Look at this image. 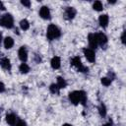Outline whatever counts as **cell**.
<instances>
[{
  "instance_id": "cell-1",
  "label": "cell",
  "mask_w": 126,
  "mask_h": 126,
  "mask_svg": "<svg viewBox=\"0 0 126 126\" xmlns=\"http://www.w3.org/2000/svg\"><path fill=\"white\" fill-rule=\"evenodd\" d=\"M69 99L73 104H78V103H83L85 104L87 101V94L84 91H74L69 94Z\"/></svg>"
},
{
  "instance_id": "cell-2",
  "label": "cell",
  "mask_w": 126,
  "mask_h": 126,
  "mask_svg": "<svg viewBox=\"0 0 126 126\" xmlns=\"http://www.w3.org/2000/svg\"><path fill=\"white\" fill-rule=\"evenodd\" d=\"M61 34L60 32V30L55 26V25H49L48 28H47V32H46V36L49 40H52V39H55L57 37H59Z\"/></svg>"
},
{
  "instance_id": "cell-3",
  "label": "cell",
  "mask_w": 126,
  "mask_h": 126,
  "mask_svg": "<svg viewBox=\"0 0 126 126\" xmlns=\"http://www.w3.org/2000/svg\"><path fill=\"white\" fill-rule=\"evenodd\" d=\"M0 25L3 26L4 28L11 29L14 26V20L13 17L10 14H5L0 18Z\"/></svg>"
},
{
  "instance_id": "cell-4",
  "label": "cell",
  "mask_w": 126,
  "mask_h": 126,
  "mask_svg": "<svg viewBox=\"0 0 126 126\" xmlns=\"http://www.w3.org/2000/svg\"><path fill=\"white\" fill-rule=\"evenodd\" d=\"M83 52H84L88 61H90V62H94L95 61V54H94V51L92 48H84Z\"/></svg>"
},
{
  "instance_id": "cell-5",
  "label": "cell",
  "mask_w": 126,
  "mask_h": 126,
  "mask_svg": "<svg viewBox=\"0 0 126 126\" xmlns=\"http://www.w3.org/2000/svg\"><path fill=\"white\" fill-rule=\"evenodd\" d=\"M72 65L75 66V67H77V69H78L79 71H82V72L88 71V68H86V67L83 66V64H82L81 59H80L79 56H76V57H74V58L72 59Z\"/></svg>"
},
{
  "instance_id": "cell-6",
  "label": "cell",
  "mask_w": 126,
  "mask_h": 126,
  "mask_svg": "<svg viewBox=\"0 0 126 126\" xmlns=\"http://www.w3.org/2000/svg\"><path fill=\"white\" fill-rule=\"evenodd\" d=\"M18 55H19V58H20V60H21L23 63H25V62L28 60V51H27L26 47L22 46V47L19 49Z\"/></svg>"
},
{
  "instance_id": "cell-7",
  "label": "cell",
  "mask_w": 126,
  "mask_h": 126,
  "mask_svg": "<svg viewBox=\"0 0 126 126\" xmlns=\"http://www.w3.org/2000/svg\"><path fill=\"white\" fill-rule=\"evenodd\" d=\"M89 44L92 48H95L97 46V39H96V33H90L88 36Z\"/></svg>"
},
{
  "instance_id": "cell-8",
  "label": "cell",
  "mask_w": 126,
  "mask_h": 126,
  "mask_svg": "<svg viewBox=\"0 0 126 126\" xmlns=\"http://www.w3.org/2000/svg\"><path fill=\"white\" fill-rule=\"evenodd\" d=\"M39 16L42 18V19H50V11L49 9L46 7V6H42L39 10Z\"/></svg>"
},
{
  "instance_id": "cell-9",
  "label": "cell",
  "mask_w": 126,
  "mask_h": 126,
  "mask_svg": "<svg viewBox=\"0 0 126 126\" xmlns=\"http://www.w3.org/2000/svg\"><path fill=\"white\" fill-rule=\"evenodd\" d=\"M108 22H109V18H108L107 15H101V16H99L98 23H99V25L102 28H106L107 25H108Z\"/></svg>"
},
{
  "instance_id": "cell-10",
  "label": "cell",
  "mask_w": 126,
  "mask_h": 126,
  "mask_svg": "<svg viewBox=\"0 0 126 126\" xmlns=\"http://www.w3.org/2000/svg\"><path fill=\"white\" fill-rule=\"evenodd\" d=\"M76 15V10L73 7H67L65 10V17L67 19H73Z\"/></svg>"
},
{
  "instance_id": "cell-11",
  "label": "cell",
  "mask_w": 126,
  "mask_h": 126,
  "mask_svg": "<svg viewBox=\"0 0 126 126\" xmlns=\"http://www.w3.org/2000/svg\"><path fill=\"white\" fill-rule=\"evenodd\" d=\"M96 39H97V44H100V45H103L104 43H106L107 41V37L104 33L102 32H98L96 33Z\"/></svg>"
},
{
  "instance_id": "cell-12",
  "label": "cell",
  "mask_w": 126,
  "mask_h": 126,
  "mask_svg": "<svg viewBox=\"0 0 126 126\" xmlns=\"http://www.w3.org/2000/svg\"><path fill=\"white\" fill-rule=\"evenodd\" d=\"M6 121H7V123L9 124V125H11V126H15L16 125V123H17V117H16V115L15 114H8L7 116H6Z\"/></svg>"
},
{
  "instance_id": "cell-13",
  "label": "cell",
  "mask_w": 126,
  "mask_h": 126,
  "mask_svg": "<svg viewBox=\"0 0 126 126\" xmlns=\"http://www.w3.org/2000/svg\"><path fill=\"white\" fill-rule=\"evenodd\" d=\"M50 64H51V67H52L53 69H58V68L60 67V65H61V60H60V58H59L58 56H54V57L51 59Z\"/></svg>"
},
{
  "instance_id": "cell-14",
  "label": "cell",
  "mask_w": 126,
  "mask_h": 126,
  "mask_svg": "<svg viewBox=\"0 0 126 126\" xmlns=\"http://www.w3.org/2000/svg\"><path fill=\"white\" fill-rule=\"evenodd\" d=\"M0 65H1V67L4 68L5 70H10V69H11L10 60H9L8 58H6V57H4V58H2V59L0 60Z\"/></svg>"
},
{
  "instance_id": "cell-15",
  "label": "cell",
  "mask_w": 126,
  "mask_h": 126,
  "mask_svg": "<svg viewBox=\"0 0 126 126\" xmlns=\"http://www.w3.org/2000/svg\"><path fill=\"white\" fill-rule=\"evenodd\" d=\"M13 45H14V39L12 37H10V36H7L4 39V46H5V48L10 49Z\"/></svg>"
},
{
  "instance_id": "cell-16",
  "label": "cell",
  "mask_w": 126,
  "mask_h": 126,
  "mask_svg": "<svg viewBox=\"0 0 126 126\" xmlns=\"http://www.w3.org/2000/svg\"><path fill=\"white\" fill-rule=\"evenodd\" d=\"M19 70H20V72L22 74H27L30 71V67H29V65L27 63H22L20 65V67H19Z\"/></svg>"
},
{
  "instance_id": "cell-17",
  "label": "cell",
  "mask_w": 126,
  "mask_h": 126,
  "mask_svg": "<svg viewBox=\"0 0 126 126\" xmlns=\"http://www.w3.org/2000/svg\"><path fill=\"white\" fill-rule=\"evenodd\" d=\"M20 27H21V29H22L23 31H27V30H29V28H30V23L28 22V20L24 19V20H22V21L20 22Z\"/></svg>"
},
{
  "instance_id": "cell-18",
  "label": "cell",
  "mask_w": 126,
  "mask_h": 126,
  "mask_svg": "<svg viewBox=\"0 0 126 126\" xmlns=\"http://www.w3.org/2000/svg\"><path fill=\"white\" fill-rule=\"evenodd\" d=\"M56 85L58 86L59 89H61V88H65L67 86V83H66V81L62 77H58L57 78V84Z\"/></svg>"
},
{
  "instance_id": "cell-19",
  "label": "cell",
  "mask_w": 126,
  "mask_h": 126,
  "mask_svg": "<svg viewBox=\"0 0 126 126\" xmlns=\"http://www.w3.org/2000/svg\"><path fill=\"white\" fill-rule=\"evenodd\" d=\"M93 8L95 10V11H101L103 9V5L100 1H95L94 4H93Z\"/></svg>"
},
{
  "instance_id": "cell-20",
  "label": "cell",
  "mask_w": 126,
  "mask_h": 126,
  "mask_svg": "<svg viewBox=\"0 0 126 126\" xmlns=\"http://www.w3.org/2000/svg\"><path fill=\"white\" fill-rule=\"evenodd\" d=\"M49 90H50V92H51L52 94H58V93H59V88H58V86L55 85V84L50 85Z\"/></svg>"
},
{
  "instance_id": "cell-21",
  "label": "cell",
  "mask_w": 126,
  "mask_h": 126,
  "mask_svg": "<svg viewBox=\"0 0 126 126\" xmlns=\"http://www.w3.org/2000/svg\"><path fill=\"white\" fill-rule=\"evenodd\" d=\"M98 111H99V114H100L101 116H105V114H106L105 105H104V104H100L99 107H98Z\"/></svg>"
},
{
  "instance_id": "cell-22",
  "label": "cell",
  "mask_w": 126,
  "mask_h": 126,
  "mask_svg": "<svg viewBox=\"0 0 126 126\" xmlns=\"http://www.w3.org/2000/svg\"><path fill=\"white\" fill-rule=\"evenodd\" d=\"M101 84L107 87V86H109L111 84V79H109V78H101Z\"/></svg>"
},
{
  "instance_id": "cell-23",
  "label": "cell",
  "mask_w": 126,
  "mask_h": 126,
  "mask_svg": "<svg viewBox=\"0 0 126 126\" xmlns=\"http://www.w3.org/2000/svg\"><path fill=\"white\" fill-rule=\"evenodd\" d=\"M16 126H27V123L24 120H18L16 123Z\"/></svg>"
},
{
  "instance_id": "cell-24",
  "label": "cell",
  "mask_w": 126,
  "mask_h": 126,
  "mask_svg": "<svg viewBox=\"0 0 126 126\" xmlns=\"http://www.w3.org/2000/svg\"><path fill=\"white\" fill-rule=\"evenodd\" d=\"M21 3H22L24 6H26V7H30V6H31V2L28 1V0H22Z\"/></svg>"
},
{
  "instance_id": "cell-25",
  "label": "cell",
  "mask_w": 126,
  "mask_h": 126,
  "mask_svg": "<svg viewBox=\"0 0 126 126\" xmlns=\"http://www.w3.org/2000/svg\"><path fill=\"white\" fill-rule=\"evenodd\" d=\"M125 34H126V32L124 31V32H122V35H121V41H122L123 44L125 43Z\"/></svg>"
},
{
  "instance_id": "cell-26",
  "label": "cell",
  "mask_w": 126,
  "mask_h": 126,
  "mask_svg": "<svg viewBox=\"0 0 126 126\" xmlns=\"http://www.w3.org/2000/svg\"><path fill=\"white\" fill-rule=\"evenodd\" d=\"M4 91H5V85L2 82H0V93H3Z\"/></svg>"
},
{
  "instance_id": "cell-27",
  "label": "cell",
  "mask_w": 126,
  "mask_h": 126,
  "mask_svg": "<svg viewBox=\"0 0 126 126\" xmlns=\"http://www.w3.org/2000/svg\"><path fill=\"white\" fill-rule=\"evenodd\" d=\"M5 9V6L3 5V3L0 1V10H4Z\"/></svg>"
},
{
  "instance_id": "cell-28",
  "label": "cell",
  "mask_w": 126,
  "mask_h": 126,
  "mask_svg": "<svg viewBox=\"0 0 126 126\" xmlns=\"http://www.w3.org/2000/svg\"><path fill=\"white\" fill-rule=\"evenodd\" d=\"M62 126H72V125H71V124H67V123H66V124H63Z\"/></svg>"
},
{
  "instance_id": "cell-29",
  "label": "cell",
  "mask_w": 126,
  "mask_h": 126,
  "mask_svg": "<svg viewBox=\"0 0 126 126\" xmlns=\"http://www.w3.org/2000/svg\"><path fill=\"white\" fill-rule=\"evenodd\" d=\"M1 40H2V33L0 32V42H1Z\"/></svg>"
},
{
  "instance_id": "cell-30",
  "label": "cell",
  "mask_w": 126,
  "mask_h": 126,
  "mask_svg": "<svg viewBox=\"0 0 126 126\" xmlns=\"http://www.w3.org/2000/svg\"><path fill=\"white\" fill-rule=\"evenodd\" d=\"M104 126H111V123H110V122H109V123H108V124H106V125H104Z\"/></svg>"
}]
</instances>
